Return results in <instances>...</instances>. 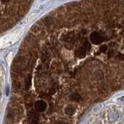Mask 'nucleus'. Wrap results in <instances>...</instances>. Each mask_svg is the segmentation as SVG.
Here are the masks:
<instances>
[{
    "label": "nucleus",
    "mask_w": 124,
    "mask_h": 124,
    "mask_svg": "<svg viewBox=\"0 0 124 124\" xmlns=\"http://www.w3.org/2000/svg\"><path fill=\"white\" fill-rule=\"evenodd\" d=\"M107 40L106 34L105 33H100L99 31L95 30L92 32L89 35V40H90L92 44H96V45H100L102 44L105 40Z\"/></svg>",
    "instance_id": "nucleus-1"
},
{
    "label": "nucleus",
    "mask_w": 124,
    "mask_h": 124,
    "mask_svg": "<svg viewBox=\"0 0 124 124\" xmlns=\"http://www.w3.org/2000/svg\"><path fill=\"white\" fill-rule=\"evenodd\" d=\"M35 108L38 112H44L47 109V103L44 101L40 100L36 102Z\"/></svg>",
    "instance_id": "nucleus-2"
},
{
    "label": "nucleus",
    "mask_w": 124,
    "mask_h": 124,
    "mask_svg": "<svg viewBox=\"0 0 124 124\" xmlns=\"http://www.w3.org/2000/svg\"><path fill=\"white\" fill-rule=\"evenodd\" d=\"M71 99H72V100H74V101L79 102V101H81V96L78 93H74L71 96Z\"/></svg>",
    "instance_id": "nucleus-3"
},
{
    "label": "nucleus",
    "mask_w": 124,
    "mask_h": 124,
    "mask_svg": "<svg viewBox=\"0 0 124 124\" xmlns=\"http://www.w3.org/2000/svg\"><path fill=\"white\" fill-rule=\"evenodd\" d=\"M75 108L72 107V106H68V107H66V109H65V112L67 113L68 115H73L74 113H75Z\"/></svg>",
    "instance_id": "nucleus-4"
},
{
    "label": "nucleus",
    "mask_w": 124,
    "mask_h": 124,
    "mask_svg": "<svg viewBox=\"0 0 124 124\" xmlns=\"http://www.w3.org/2000/svg\"><path fill=\"white\" fill-rule=\"evenodd\" d=\"M31 85V78H30V76H29L28 78H27V83H26V88H29V87Z\"/></svg>",
    "instance_id": "nucleus-5"
},
{
    "label": "nucleus",
    "mask_w": 124,
    "mask_h": 124,
    "mask_svg": "<svg viewBox=\"0 0 124 124\" xmlns=\"http://www.w3.org/2000/svg\"><path fill=\"white\" fill-rule=\"evenodd\" d=\"M1 96H2V92H0V99H1Z\"/></svg>",
    "instance_id": "nucleus-6"
}]
</instances>
